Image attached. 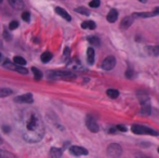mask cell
Listing matches in <instances>:
<instances>
[{"instance_id":"836d02e7","label":"cell","mask_w":159,"mask_h":158,"mask_svg":"<svg viewBox=\"0 0 159 158\" xmlns=\"http://www.w3.org/2000/svg\"><path fill=\"white\" fill-rule=\"evenodd\" d=\"M140 2H142V4H146L147 2V0H139Z\"/></svg>"},{"instance_id":"f546056e","label":"cell","mask_w":159,"mask_h":158,"mask_svg":"<svg viewBox=\"0 0 159 158\" xmlns=\"http://www.w3.org/2000/svg\"><path fill=\"white\" fill-rule=\"evenodd\" d=\"M18 22L16 21L10 22V24H9V29H10V30H14V29L18 28Z\"/></svg>"},{"instance_id":"6da1fadb","label":"cell","mask_w":159,"mask_h":158,"mask_svg":"<svg viewBox=\"0 0 159 158\" xmlns=\"http://www.w3.org/2000/svg\"><path fill=\"white\" fill-rule=\"evenodd\" d=\"M45 135V126L38 114L32 113L25 123V132L23 138L28 143H37Z\"/></svg>"},{"instance_id":"d6986e66","label":"cell","mask_w":159,"mask_h":158,"mask_svg":"<svg viewBox=\"0 0 159 158\" xmlns=\"http://www.w3.org/2000/svg\"><path fill=\"white\" fill-rule=\"evenodd\" d=\"M88 41H89V43H90V44H92V46H96V47H99L100 44H101V41H100V39L95 36H89L88 37Z\"/></svg>"},{"instance_id":"30bf717a","label":"cell","mask_w":159,"mask_h":158,"mask_svg":"<svg viewBox=\"0 0 159 158\" xmlns=\"http://www.w3.org/2000/svg\"><path fill=\"white\" fill-rule=\"evenodd\" d=\"M69 153L74 156H83V155H88V151L85 147L81 146H71L69 147Z\"/></svg>"},{"instance_id":"d4e9b609","label":"cell","mask_w":159,"mask_h":158,"mask_svg":"<svg viewBox=\"0 0 159 158\" xmlns=\"http://www.w3.org/2000/svg\"><path fill=\"white\" fill-rule=\"evenodd\" d=\"M13 62H14L15 64L22 65V66H24V65L26 64L25 59H23L22 56H14V58H13Z\"/></svg>"},{"instance_id":"8d00e7d4","label":"cell","mask_w":159,"mask_h":158,"mask_svg":"<svg viewBox=\"0 0 159 158\" xmlns=\"http://www.w3.org/2000/svg\"><path fill=\"white\" fill-rule=\"evenodd\" d=\"M158 153H159V148H158Z\"/></svg>"},{"instance_id":"e0dca14e","label":"cell","mask_w":159,"mask_h":158,"mask_svg":"<svg viewBox=\"0 0 159 158\" xmlns=\"http://www.w3.org/2000/svg\"><path fill=\"white\" fill-rule=\"evenodd\" d=\"M81 27L83 29H94L96 28V24L93 21H86L81 23Z\"/></svg>"},{"instance_id":"2e32d148","label":"cell","mask_w":159,"mask_h":158,"mask_svg":"<svg viewBox=\"0 0 159 158\" xmlns=\"http://www.w3.org/2000/svg\"><path fill=\"white\" fill-rule=\"evenodd\" d=\"M87 60H88L89 64L94 63V49L93 48H88V50H87Z\"/></svg>"},{"instance_id":"8fae6325","label":"cell","mask_w":159,"mask_h":158,"mask_svg":"<svg viewBox=\"0 0 159 158\" xmlns=\"http://www.w3.org/2000/svg\"><path fill=\"white\" fill-rule=\"evenodd\" d=\"M133 21H134V18H133V15L124 18H122V21H121V23H120V28L128 29L131 25H132Z\"/></svg>"},{"instance_id":"ac0fdd59","label":"cell","mask_w":159,"mask_h":158,"mask_svg":"<svg viewBox=\"0 0 159 158\" xmlns=\"http://www.w3.org/2000/svg\"><path fill=\"white\" fill-rule=\"evenodd\" d=\"M106 94L110 97V99H117L119 97V91L116 89H108L106 91Z\"/></svg>"},{"instance_id":"e575fe53","label":"cell","mask_w":159,"mask_h":158,"mask_svg":"<svg viewBox=\"0 0 159 158\" xmlns=\"http://www.w3.org/2000/svg\"><path fill=\"white\" fill-rule=\"evenodd\" d=\"M0 58H1V53H0Z\"/></svg>"},{"instance_id":"f1b7e54d","label":"cell","mask_w":159,"mask_h":158,"mask_svg":"<svg viewBox=\"0 0 159 158\" xmlns=\"http://www.w3.org/2000/svg\"><path fill=\"white\" fill-rule=\"evenodd\" d=\"M100 4H101V0H91L89 6L91 8H99Z\"/></svg>"},{"instance_id":"277c9868","label":"cell","mask_w":159,"mask_h":158,"mask_svg":"<svg viewBox=\"0 0 159 158\" xmlns=\"http://www.w3.org/2000/svg\"><path fill=\"white\" fill-rule=\"evenodd\" d=\"M4 66L6 67V68L11 69V71H15V72L20 73V74H23V75H26V74H28V71H27V68H25L24 66H22V65L15 64L14 62L12 63V62L6 60V61L4 62Z\"/></svg>"},{"instance_id":"ba28073f","label":"cell","mask_w":159,"mask_h":158,"mask_svg":"<svg viewBox=\"0 0 159 158\" xmlns=\"http://www.w3.org/2000/svg\"><path fill=\"white\" fill-rule=\"evenodd\" d=\"M133 18H153V16H156V15H159V8H155L153 11L151 12H138V13H133Z\"/></svg>"},{"instance_id":"603a6c76","label":"cell","mask_w":159,"mask_h":158,"mask_svg":"<svg viewBox=\"0 0 159 158\" xmlns=\"http://www.w3.org/2000/svg\"><path fill=\"white\" fill-rule=\"evenodd\" d=\"M41 61L43 63H48V62L51 61V59H52V54L50 53V52H45L43 54H41Z\"/></svg>"},{"instance_id":"44dd1931","label":"cell","mask_w":159,"mask_h":158,"mask_svg":"<svg viewBox=\"0 0 159 158\" xmlns=\"http://www.w3.org/2000/svg\"><path fill=\"white\" fill-rule=\"evenodd\" d=\"M69 60H71V49L68 47H65L63 52V61L65 63H67Z\"/></svg>"},{"instance_id":"5b68a950","label":"cell","mask_w":159,"mask_h":158,"mask_svg":"<svg viewBox=\"0 0 159 158\" xmlns=\"http://www.w3.org/2000/svg\"><path fill=\"white\" fill-rule=\"evenodd\" d=\"M107 154L110 155V157H119L122 154V148L119 144H110L107 147Z\"/></svg>"},{"instance_id":"8992f818","label":"cell","mask_w":159,"mask_h":158,"mask_svg":"<svg viewBox=\"0 0 159 158\" xmlns=\"http://www.w3.org/2000/svg\"><path fill=\"white\" fill-rule=\"evenodd\" d=\"M86 126H87V128H88L91 132L93 133L99 132V130H100L99 125L96 123L94 117H92L91 115H89L88 117H87V119H86Z\"/></svg>"},{"instance_id":"cb8c5ba5","label":"cell","mask_w":159,"mask_h":158,"mask_svg":"<svg viewBox=\"0 0 159 158\" xmlns=\"http://www.w3.org/2000/svg\"><path fill=\"white\" fill-rule=\"evenodd\" d=\"M32 71L34 73V77H35L36 80H40V79L42 78V73L40 72L38 68H36V67H32Z\"/></svg>"},{"instance_id":"7402d4cb","label":"cell","mask_w":159,"mask_h":158,"mask_svg":"<svg viewBox=\"0 0 159 158\" xmlns=\"http://www.w3.org/2000/svg\"><path fill=\"white\" fill-rule=\"evenodd\" d=\"M12 94V90L8 88H0V97H6Z\"/></svg>"},{"instance_id":"9c48e42d","label":"cell","mask_w":159,"mask_h":158,"mask_svg":"<svg viewBox=\"0 0 159 158\" xmlns=\"http://www.w3.org/2000/svg\"><path fill=\"white\" fill-rule=\"evenodd\" d=\"M14 102L16 103H25V104H30L34 102V97L32 93H25L20 97H16L14 99Z\"/></svg>"},{"instance_id":"4dcf8cb0","label":"cell","mask_w":159,"mask_h":158,"mask_svg":"<svg viewBox=\"0 0 159 158\" xmlns=\"http://www.w3.org/2000/svg\"><path fill=\"white\" fill-rule=\"evenodd\" d=\"M116 129L118 130V131H121V132H127V127L122 126V125H118V126L116 127Z\"/></svg>"},{"instance_id":"52a82bcc","label":"cell","mask_w":159,"mask_h":158,"mask_svg":"<svg viewBox=\"0 0 159 158\" xmlns=\"http://www.w3.org/2000/svg\"><path fill=\"white\" fill-rule=\"evenodd\" d=\"M115 65H116V59L113 55H110L104 59V61L102 62V68L104 71H110L115 67Z\"/></svg>"},{"instance_id":"1f68e13d","label":"cell","mask_w":159,"mask_h":158,"mask_svg":"<svg viewBox=\"0 0 159 158\" xmlns=\"http://www.w3.org/2000/svg\"><path fill=\"white\" fill-rule=\"evenodd\" d=\"M132 76H133V72L131 69H128L127 72H126V77L127 78H132Z\"/></svg>"},{"instance_id":"d6a6232c","label":"cell","mask_w":159,"mask_h":158,"mask_svg":"<svg viewBox=\"0 0 159 158\" xmlns=\"http://www.w3.org/2000/svg\"><path fill=\"white\" fill-rule=\"evenodd\" d=\"M4 132L8 133V132H9V130H10V128H7V127H4Z\"/></svg>"},{"instance_id":"9a60e30c","label":"cell","mask_w":159,"mask_h":158,"mask_svg":"<svg viewBox=\"0 0 159 158\" xmlns=\"http://www.w3.org/2000/svg\"><path fill=\"white\" fill-rule=\"evenodd\" d=\"M117 18H118V12L115 9H112L110 11V13L107 14V21L110 23H115L117 21Z\"/></svg>"},{"instance_id":"4fadbf2b","label":"cell","mask_w":159,"mask_h":158,"mask_svg":"<svg viewBox=\"0 0 159 158\" xmlns=\"http://www.w3.org/2000/svg\"><path fill=\"white\" fill-rule=\"evenodd\" d=\"M8 1L15 10H22L24 8V1L23 0H8Z\"/></svg>"},{"instance_id":"7c38bea8","label":"cell","mask_w":159,"mask_h":158,"mask_svg":"<svg viewBox=\"0 0 159 158\" xmlns=\"http://www.w3.org/2000/svg\"><path fill=\"white\" fill-rule=\"evenodd\" d=\"M55 12H57V14L60 15V16H62V18H64V20H66L67 22H71V16L69 14H68L66 11L64 10L63 8H60V7H57L55 8Z\"/></svg>"},{"instance_id":"7a4b0ae2","label":"cell","mask_w":159,"mask_h":158,"mask_svg":"<svg viewBox=\"0 0 159 158\" xmlns=\"http://www.w3.org/2000/svg\"><path fill=\"white\" fill-rule=\"evenodd\" d=\"M131 131L134 134H147V135H156V137L159 135V132H157L156 130L141 125H133L131 127Z\"/></svg>"},{"instance_id":"ffe728a7","label":"cell","mask_w":159,"mask_h":158,"mask_svg":"<svg viewBox=\"0 0 159 158\" xmlns=\"http://www.w3.org/2000/svg\"><path fill=\"white\" fill-rule=\"evenodd\" d=\"M63 154V151L61 148H57V147H52L51 151H50V155L53 156V157H61Z\"/></svg>"},{"instance_id":"5bb4252c","label":"cell","mask_w":159,"mask_h":158,"mask_svg":"<svg viewBox=\"0 0 159 158\" xmlns=\"http://www.w3.org/2000/svg\"><path fill=\"white\" fill-rule=\"evenodd\" d=\"M67 63H69L67 66L71 69H73V71H79V69H82V66H81V64H80V62L77 61V60H73V61L69 60Z\"/></svg>"},{"instance_id":"4316f807","label":"cell","mask_w":159,"mask_h":158,"mask_svg":"<svg viewBox=\"0 0 159 158\" xmlns=\"http://www.w3.org/2000/svg\"><path fill=\"white\" fill-rule=\"evenodd\" d=\"M148 52L153 55H159V46H155V47H149Z\"/></svg>"},{"instance_id":"83f0119b","label":"cell","mask_w":159,"mask_h":158,"mask_svg":"<svg viewBox=\"0 0 159 158\" xmlns=\"http://www.w3.org/2000/svg\"><path fill=\"white\" fill-rule=\"evenodd\" d=\"M22 18H23L25 22H29L30 21V13H29L28 11L23 12V13H22Z\"/></svg>"},{"instance_id":"3957f363","label":"cell","mask_w":159,"mask_h":158,"mask_svg":"<svg viewBox=\"0 0 159 158\" xmlns=\"http://www.w3.org/2000/svg\"><path fill=\"white\" fill-rule=\"evenodd\" d=\"M76 77L73 72H62V71H57V72H52L49 75L50 79H73Z\"/></svg>"},{"instance_id":"484cf974","label":"cell","mask_w":159,"mask_h":158,"mask_svg":"<svg viewBox=\"0 0 159 158\" xmlns=\"http://www.w3.org/2000/svg\"><path fill=\"white\" fill-rule=\"evenodd\" d=\"M75 11H76V12H78V13H80V14H83V15H90V12L88 11V9H86V8H83V7L76 8V9H75Z\"/></svg>"},{"instance_id":"d590c367","label":"cell","mask_w":159,"mask_h":158,"mask_svg":"<svg viewBox=\"0 0 159 158\" xmlns=\"http://www.w3.org/2000/svg\"><path fill=\"white\" fill-rule=\"evenodd\" d=\"M1 1H2V0H0V2H1Z\"/></svg>"}]
</instances>
